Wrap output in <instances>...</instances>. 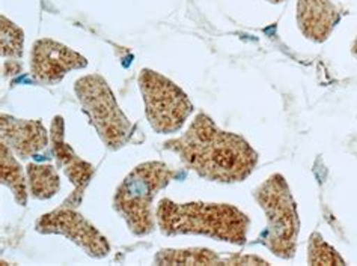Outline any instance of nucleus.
Segmentation results:
<instances>
[{
    "label": "nucleus",
    "instance_id": "f257e3e1",
    "mask_svg": "<svg viewBox=\"0 0 357 266\" xmlns=\"http://www.w3.org/2000/svg\"><path fill=\"white\" fill-rule=\"evenodd\" d=\"M180 157L185 169L208 182H244L258 166L259 155L240 134L222 130L206 113H198L183 136L163 143Z\"/></svg>",
    "mask_w": 357,
    "mask_h": 266
},
{
    "label": "nucleus",
    "instance_id": "f03ea898",
    "mask_svg": "<svg viewBox=\"0 0 357 266\" xmlns=\"http://www.w3.org/2000/svg\"><path fill=\"white\" fill-rule=\"evenodd\" d=\"M155 220L165 236H205L232 245L246 244L250 227V218L234 205L178 203L166 197L155 208Z\"/></svg>",
    "mask_w": 357,
    "mask_h": 266
},
{
    "label": "nucleus",
    "instance_id": "7ed1b4c3",
    "mask_svg": "<svg viewBox=\"0 0 357 266\" xmlns=\"http://www.w3.org/2000/svg\"><path fill=\"white\" fill-rule=\"evenodd\" d=\"M178 176L163 161H145L124 178L114 196V209L137 237L151 235L155 229L153 202L155 196Z\"/></svg>",
    "mask_w": 357,
    "mask_h": 266
},
{
    "label": "nucleus",
    "instance_id": "20e7f679",
    "mask_svg": "<svg viewBox=\"0 0 357 266\" xmlns=\"http://www.w3.org/2000/svg\"><path fill=\"white\" fill-rule=\"evenodd\" d=\"M253 198L264 211L267 226L259 236V244L282 260L296 256L300 235L297 202L285 176L275 173L253 189Z\"/></svg>",
    "mask_w": 357,
    "mask_h": 266
},
{
    "label": "nucleus",
    "instance_id": "39448f33",
    "mask_svg": "<svg viewBox=\"0 0 357 266\" xmlns=\"http://www.w3.org/2000/svg\"><path fill=\"white\" fill-rule=\"evenodd\" d=\"M74 92L83 113L109 150H119L130 143L135 125L119 107L114 91L102 75H83L74 83Z\"/></svg>",
    "mask_w": 357,
    "mask_h": 266
},
{
    "label": "nucleus",
    "instance_id": "423d86ee",
    "mask_svg": "<svg viewBox=\"0 0 357 266\" xmlns=\"http://www.w3.org/2000/svg\"><path fill=\"white\" fill-rule=\"evenodd\" d=\"M139 89L145 104L149 127L157 134L180 131L193 113V104L176 83L154 70L144 68L139 74Z\"/></svg>",
    "mask_w": 357,
    "mask_h": 266
},
{
    "label": "nucleus",
    "instance_id": "0eeeda50",
    "mask_svg": "<svg viewBox=\"0 0 357 266\" xmlns=\"http://www.w3.org/2000/svg\"><path fill=\"white\" fill-rule=\"evenodd\" d=\"M35 230L43 235H61L76 244L92 259H105L110 253V244L96 226L86 220L76 208L61 205L41 215Z\"/></svg>",
    "mask_w": 357,
    "mask_h": 266
},
{
    "label": "nucleus",
    "instance_id": "6e6552de",
    "mask_svg": "<svg viewBox=\"0 0 357 266\" xmlns=\"http://www.w3.org/2000/svg\"><path fill=\"white\" fill-rule=\"evenodd\" d=\"M86 66L88 59L84 56L52 38H41L32 47L31 74L36 83L45 86L59 84L68 72Z\"/></svg>",
    "mask_w": 357,
    "mask_h": 266
},
{
    "label": "nucleus",
    "instance_id": "1a4fd4ad",
    "mask_svg": "<svg viewBox=\"0 0 357 266\" xmlns=\"http://www.w3.org/2000/svg\"><path fill=\"white\" fill-rule=\"evenodd\" d=\"M50 146L53 152V158L56 159V167L61 169L73 184V193L65 198L63 206L77 208L84 191L89 187L91 180L96 175V167L88 161L82 159L76 150H74L65 140V120L62 116H54L50 125Z\"/></svg>",
    "mask_w": 357,
    "mask_h": 266
},
{
    "label": "nucleus",
    "instance_id": "9d476101",
    "mask_svg": "<svg viewBox=\"0 0 357 266\" xmlns=\"http://www.w3.org/2000/svg\"><path fill=\"white\" fill-rule=\"evenodd\" d=\"M0 136L20 159L38 155L50 143V131L40 119H17L6 113L0 116Z\"/></svg>",
    "mask_w": 357,
    "mask_h": 266
},
{
    "label": "nucleus",
    "instance_id": "9b49d317",
    "mask_svg": "<svg viewBox=\"0 0 357 266\" xmlns=\"http://www.w3.org/2000/svg\"><path fill=\"white\" fill-rule=\"evenodd\" d=\"M344 11L332 0H297L296 22L306 40L326 42L341 22Z\"/></svg>",
    "mask_w": 357,
    "mask_h": 266
},
{
    "label": "nucleus",
    "instance_id": "f8f14e48",
    "mask_svg": "<svg viewBox=\"0 0 357 266\" xmlns=\"http://www.w3.org/2000/svg\"><path fill=\"white\" fill-rule=\"evenodd\" d=\"M155 265H268L267 260L257 256H220L208 249H165L160 250L155 258Z\"/></svg>",
    "mask_w": 357,
    "mask_h": 266
},
{
    "label": "nucleus",
    "instance_id": "ddd939ff",
    "mask_svg": "<svg viewBox=\"0 0 357 266\" xmlns=\"http://www.w3.org/2000/svg\"><path fill=\"white\" fill-rule=\"evenodd\" d=\"M0 182L11 189L17 205H27V196H29L27 173H24L23 167L18 163L17 155L3 141L0 143Z\"/></svg>",
    "mask_w": 357,
    "mask_h": 266
},
{
    "label": "nucleus",
    "instance_id": "4468645a",
    "mask_svg": "<svg viewBox=\"0 0 357 266\" xmlns=\"http://www.w3.org/2000/svg\"><path fill=\"white\" fill-rule=\"evenodd\" d=\"M2 59L3 77H11L22 72V58L24 45V32L11 20L2 15Z\"/></svg>",
    "mask_w": 357,
    "mask_h": 266
},
{
    "label": "nucleus",
    "instance_id": "2eb2a0df",
    "mask_svg": "<svg viewBox=\"0 0 357 266\" xmlns=\"http://www.w3.org/2000/svg\"><path fill=\"white\" fill-rule=\"evenodd\" d=\"M29 194L35 201H49L59 193L61 178L58 167L52 164L31 163L26 167Z\"/></svg>",
    "mask_w": 357,
    "mask_h": 266
},
{
    "label": "nucleus",
    "instance_id": "dca6fc26",
    "mask_svg": "<svg viewBox=\"0 0 357 266\" xmlns=\"http://www.w3.org/2000/svg\"><path fill=\"white\" fill-rule=\"evenodd\" d=\"M307 263L309 265H345V259L336 249L324 241L318 232H314L307 242Z\"/></svg>",
    "mask_w": 357,
    "mask_h": 266
},
{
    "label": "nucleus",
    "instance_id": "f3484780",
    "mask_svg": "<svg viewBox=\"0 0 357 266\" xmlns=\"http://www.w3.org/2000/svg\"><path fill=\"white\" fill-rule=\"evenodd\" d=\"M351 53H353L354 58H357V38H356L354 42H353V45H351Z\"/></svg>",
    "mask_w": 357,
    "mask_h": 266
},
{
    "label": "nucleus",
    "instance_id": "a211bd4d",
    "mask_svg": "<svg viewBox=\"0 0 357 266\" xmlns=\"http://www.w3.org/2000/svg\"><path fill=\"white\" fill-rule=\"evenodd\" d=\"M268 3H273V5H278V3H282V2H287V0H267Z\"/></svg>",
    "mask_w": 357,
    "mask_h": 266
}]
</instances>
